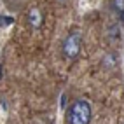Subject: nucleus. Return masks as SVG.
Masks as SVG:
<instances>
[{
	"label": "nucleus",
	"instance_id": "obj_1",
	"mask_svg": "<svg viewBox=\"0 0 124 124\" xmlns=\"http://www.w3.org/2000/svg\"><path fill=\"white\" fill-rule=\"evenodd\" d=\"M93 110L87 100H75L68 107V124H89Z\"/></svg>",
	"mask_w": 124,
	"mask_h": 124
},
{
	"label": "nucleus",
	"instance_id": "obj_2",
	"mask_svg": "<svg viewBox=\"0 0 124 124\" xmlns=\"http://www.w3.org/2000/svg\"><path fill=\"white\" fill-rule=\"evenodd\" d=\"M80 47H82V33L80 30H72L67 35V39L63 40V47L61 53L67 60H75V58L80 54Z\"/></svg>",
	"mask_w": 124,
	"mask_h": 124
},
{
	"label": "nucleus",
	"instance_id": "obj_3",
	"mask_svg": "<svg viewBox=\"0 0 124 124\" xmlns=\"http://www.w3.org/2000/svg\"><path fill=\"white\" fill-rule=\"evenodd\" d=\"M26 19H28V24L33 30H39L40 26L44 24V16H42V11L39 7H31L26 14Z\"/></svg>",
	"mask_w": 124,
	"mask_h": 124
},
{
	"label": "nucleus",
	"instance_id": "obj_4",
	"mask_svg": "<svg viewBox=\"0 0 124 124\" xmlns=\"http://www.w3.org/2000/svg\"><path fill=\"white\" fill-rule=\"evenodd\" d=\"M101 67L105 70H112L117 67V54L115 53H105L103 60H101Z\"/></svg>",
	"mask_w": 124,
	"mask_h": 124
},
{
	"label": "nucleus",
	"instance_id": "obj_5",
	"mask_svg": "<svg viewBox=\"0 0 124 124\" xmlns=\"http://www.w3.org/2000/svg\"><path fill=\"white\" fill-rule=\"evenodd\" d=\"M107 33H108V39L110 40H117L121 37V28H119V24L115 23V24H110L108 30H107Z\"/></svg>",
	"mask_w": 124,
	"mask_h": 124
},
{
	"label": "nucleus",
	"instance_id": "obj_6",
	"mask_svg": "<svg viewBox=\"0 0 124 124\" xmlns=\"http://www.w3.org/2000/svg\"><path fill=\"white\" fill-rule=\"evenodd\" d=\"M108 4H110V9L114 12H117V14L124 11V0H110Z\"/></svg>",
	"mask_w": 124,
	"mask_h": 124
},
{
	"label": "nucleus",
	"instance_id": "obj_7",
	"mask_svg": "<svg viewBox=\"0 0 124 124\" xmlns=\"http://www.w3.org/2000/svg\"><path fill=\"white\" fill-rule=\"evenodd\" d=\"M60 105H61V108H65V107H67V94L61 96V103H60Z\"/></svg>",
	"mask_w": 124,
	"mask_h": 124
},
{
	"label": "nucleus",
	"instance_id": "obj_8",
	"mask_svg": "<svg viewBox=\"0 0 124 124\" xmlns=\"http://www.w3.org/2000/svg\"><path fill=\"white\" fill-rule=\"evenodd\" d=\"M119 21L124 24V11H122V12H119Z\"/></svg>",
	"mask_w": 124,
	"mask_h": 124
},
{
	"label": "nucleus",
	"instance_id": "obj_9",
	"mask_svg": "<svg viewBox=\"0 0 124 124\" xmlns=\"http://www.w3.org/2000/svg\"><path fill=\"white\" fill-rule=\"evenodd\" d=\"M2 77H4V65L0 63V80H2Z\"/></svg>",
	"mask_w": 124,
	"mask_h": 124
},
{
	"label": "nucleus",
	"instance_id": "obj_10",
	"mask_svg": "<svg viewBox=\"0 0 124 124\" xmlns=\"http://www.w3.org/2000/svg\"><path fill=\"white\" fill-rule=\"evenodd\" d=\"M58 2H60V4H65V2H68V0H58Z\"/></svg>",
	"mask_w": 124,
	"mask_h": 124
}]
</instances>
